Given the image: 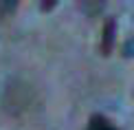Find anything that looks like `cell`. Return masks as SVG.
Here are the masks:
<instances>
[{
    "instance_id": "obj_1",
    "label": "cell",
    "mask_w": 134,
    "mask_h": 130,
    "mask_svg": "<svg viewBox=\"0 0 134 130\" xmlns=\"http://www.w3.org/2000/svg\"><path fill=\"white\" fill-rule=\"evenodd\" d=\"M116 42V18H105L101 31V55H110Z\"/></svg>"
},
{
    "instance_id": "obj_2",
    "label": "cell",
    "mask_w": 134,
    "mask_h": 130,
    "mask_svg": "<svg viewBox=\"0 0 134 130\" xmlns=\"http://www.w3.org/2000/svg\"><path fill=\"white\" fill-rule=\"evenodd\" d=\"M88 130H116V126L110 123L103 115H92L88 119Z\"/></svg>"
},
{
    "instance_id": "obj_3",
    "label": "cell",
    "mask_w": 134,
    "mask_h": 130,
    "mask_svg": "<svg viewBox=\"0 0 134 130\" xmlns=\"http://www.w3.org/2000/svg\"><path fill=\"white\" fill-rule=\"evenodd\" d=\"M121 53H123V58H134V35L127 38L123 42V46H121Z\"/></svg>"
},
{
    "instance_id": "obj_4",
    "label": "cell",
    "mask_w": 134,
    "mask_h": 130,
    "mask_svg": "<svg viewBox=\"0 0 134 130\" xmlns=\"http://www.w3.org/2000/svg\"><path fill=\"white\" fill-rule=\"evenodd\" d=\"M15 7H18V2H0V11L2 13H13Z\"/></svg>"
},
{
    "instance_id": "obj_5",
    "label": "cell",
    "mask_w": 134,
    "mask_h": 130,
    "mask_svg": "<svg viewBox=\"0 0 134 130\" xmlns=\"http://www.w3.org/2000/svg\"><path fill=\"white\" fill-rule=\"evenodd\" d=\"M55 4H57V2H42L40 9H42V11H51V9H55Z\"/></svg>"
}]
</instances>
